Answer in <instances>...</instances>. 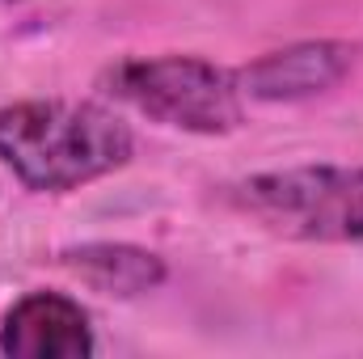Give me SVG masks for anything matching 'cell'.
<instances>
[{"instance_id":"6da1fadb","label":"cell","mask_w":363,"mask_h":359,"mask_svg":"<svg viewBox=\"0 0 363 359\" xmlns=\"http://www.w3.org/2000/svg\"><path fill=\"white\" fill-rule=\"evenodd\" d=\"M131 127L97 101H13L0 110V161L34 194H68L123 170Z\"/></svg>"},{"instance_id":"7a4b0ae2","label":"cell","mask_w":363,"mask_h":359,"mask_svg":"<svg viewBox=\"0 0 363 359\" xmlns=\"http://www.w3.org/2000/svg\"><path fill=\"white\" fill-rule=\"evenodd\" d=\"M237 203L291 241H363V165H291L254 174L237 186Z\"/></svg>"},{"instance_id":"3957f363","label":"cell","mask_w":363,"mask_h":359,"mask_svg":"<svg viewBox=\"0 0 363 359\" xmlns=\"http://www.w3.org/2000/svg\"><path fill=\"white\" fill-rule=\"evenodd\" d=\"M106 93L135 106L152 123L190 136H228L245 118L237 77L203 55L123 60L106 72Z\"/></svg>"},{"instance_id":"277c9868","label":"cell","mask_w":363,"mask_h":359,"mask_svg":"<svg viewBox=\"0 0 363 359\" xmlns=\"http://www.w3.org/2000/svg\"><path fill=\"white\" fill-rule=\"evenodd\" d=\"M355 55L359 51L342 38H304V43L258 55L233 77L241 97H254V101H308L342 85L347 72L355 68Z\"/></svg>"},{"instance_id":"5b68a950","label":"cell","mask_w":363,"mask_h":359,"mask_svg":"<svg viewBox=\"0 0 363 359\" xmlns=\"http://www.w3.org/2000/svg\"><path fill=\"white\" fill-rule=\"evenodd\" d=\"M0 351L13 359H89V313L64 292H26L0 317Z\"/></svg>"},{"instance_id":"8992f818","label":"cell","mask_w":363,"mask_h":359,"mask_svg":"<svg viewBox=\"0 0 363 359\" xmlns=\"http://www.w3.org/2000/svg\"><path fill=\"white\" fill-rule=\"evenodd\" d=\"M60 267L72 270L85 287L101 292V296H114V300L148 296L169 279V267H165L161 254H152L144 245H131V241H81V245H68V250H60Z\"/></svg>"},{"instance_id":"52a82bcc","label":"cell","mask_w":363,"mask_h":359,"mask_svg":"<svg viewBox=\"0 0 363 359\" xmlns=\"http://www.w3.org/2000/svg\"><path fill=\"white\" fill-rule=\"evenodd\" d=\"M9 4H21V0H9Z\"/></svg>"}]
</instances>
